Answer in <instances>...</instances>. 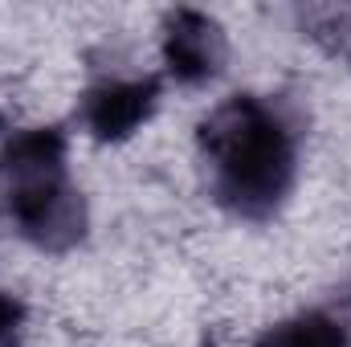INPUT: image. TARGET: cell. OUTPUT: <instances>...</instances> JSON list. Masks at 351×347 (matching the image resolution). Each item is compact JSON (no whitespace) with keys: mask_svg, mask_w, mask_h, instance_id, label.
<instances>
[{"mask_svg":"<svg viewBox=\"0 0 351 347\" xmlns=\"http://www.w3.org/2000/svg\"><path fill=\"white\" fill-rule=\"evenodd\" d=\"M298 143L302 131L294 110L265 94H233L196 127L208 192L237 221H269L290 200Z\"/></svg>","mask_w":351,"mask_h":347,"instance_id":"cell-1","label":"cell"},{"mask_svg":"<svg viewBox=\"0 0 351 347\" xmlns=\"http://www.w3.org/2000/svg\"><path fill=\"white\" fill-rule=\"evenodd\" d=\"M62 127H25L0 143V217L41 254H70L86 241V196L70 180Z\"/></svg>","mask_w":351,"mask_h":347,"instance_id":"cell-2","label":"cell"},{"mask_svg":"<svg viewBox=\"0 0 351 347\" xmlns=\"http://www.w3.org/2000/svg\"><path fill=\"white\" fill-rule=\"evenodd\" d=\"M160 78L152 74H102L78 98L82 131L98 143H123L152 123L160 110Z\"/></svg>","mask_w":351,"mask_h":347,"instance_id":"cell-3","label":"cell"},{"mask_svg":"<svg viewBox=\"0 0 351 347\" xmlns=\"http://www.w3.org/2000/svg\"><path fill=\"white\" fill-rule=\"evenodd\" d=\"M160 58L176 86H208L229 62V37L217 16L200 8H172L160 25Z\"/></svg>","mask_w":351,"mask_h":347,"instance_id":"cell-4","label":"cell"},{"mask_svg":"<svg viewBox=\"0 0 351 347\" xmlns=\"http://www.w3.org/2000/svg\"><path fill=\"white\" fill-rule=\"evenodd\" d=\"M258 347H351V331L339 315L311 307V311L269 323L258 335Z\"/></svg>","mask_w":351,"mask_h":347,"instance_id":"cell-5","label":"cell"},{"mask_svg":"<svg viewBox=\"0 0 351 347\" xmlns=\"http://www.w3.org/2000/svg\"><path fill=\"white\" fill-rule=\"evenodd\" d=\"M25 327H29L25 302H21L16 294H4V290H0V347H21Z\"/></svg>","mask_w":351,"mask_h":347,"instance_id":"cell-6","label":"cell"},{"mask_svg":"<svg viewBox=\"0 0 351 347\" xmlns=\"http://www.w3.org/2000/svg\"><path fill=\"white\" fill-rule=\"evenodd\" d=\"M200 347H217V344H213V339H204V344H200Z\"/></svg>","mask_w":351,"mask_h":347,"instance_id":"cell-7","label":"cell"},{"mask_svg":"<svg viewBox=\"0 0 351 347\" xmlns=\"http://www.w3.org/2000/svg\"><path fill=\"white\" fill-rule=\"evenodd\" d=\"M0 131H4V115H0Z\"/></svg>","mask_w":351,"mask_h":347,"instance_id":"cell-8","label":"cell"}]
</instances>
